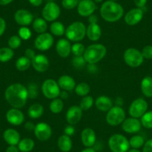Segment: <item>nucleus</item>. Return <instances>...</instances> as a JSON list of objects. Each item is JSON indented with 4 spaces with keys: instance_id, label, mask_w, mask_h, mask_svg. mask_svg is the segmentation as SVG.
Here are the masks:
<instances>
[{
    "instance_id": "62",
    "label": "nucleus",
    "mask_w": 152,
    "mask_h": 152,
    "mask_svg": "<svg viewBox=\"0 0 152 152\" xmlns=\"http://www.w3.org/2000/svg\"><path fill=\"white\" fill-rule=\"evenodd\" d=\"M110 1H113V2H116L117 0H110Z\"/></svg>"
},
{
    "instance_id": "44",
    "label": "nucleus",
    "mask_w": 152,
    "mask_h": 152,
    "mask_svg": "<svg viewBox=\"0 0 152 152\" xmlns=\"http://www.w3.org/2000/svg\"><path fill=\"white\" fill-rule=\"evenodd\" d=\"M78 0H62V6L66 10H72L78 5Z\"/></svg>"
},
{
    "instance_id": "34",
    "label": "nucleus",
    "mask_w": 152,
    "mask_h": 152,
    "mask_svg": "<svg viewBox=\"0 0 152 152\" xmlns=\"http://www.w3.org/2000/svg\"><path fill=\"white\" fill-rule=\"evenodd\" d=\"M14 55L13 49L9 47H3L0 49V61L1 62H8L11 61Z\"/></svg>"
},
{
    "instance_id": "49",
    "label": "nucleus",
    "mask_w": 152,
    "mask_h": 152,
    "mask_svg": "<svg viewBox=\"0 0 152 152\" xmlns=\"http://www.w3.org/2000/svg\"><path fill=\"white\" fill-rule=\"evenodd\" d=\"M5 29H6V23L3 18L0 17V37L5 33Z\"/></svg>"
},
{
    "instance_id": "51",
    "label": "nucleus",
    "mask_w": 152,
    "mask_h": 152,
    "mask_svg": "<svg viewBox=\"0 0 152 152\" xmlns=\"http://www.w3.org/2000/svg\"><path fill=\"white\" fill-rule=\"evenodd\" d=\"M25 128H26L27 131H34L35 125L32 122H27L26 123V125H25Z\"/></svg>"
},
{
    "instance_id": "42",
    "label": "nucleus",
    "mask_w": 152,
    "mask_h": 152,
    "mask_svg": "<svg viewBox=\"0 0 152 152\" xmlns=\"http://www.w3.org/2000/svg\"><path fill=\"white\" fill-rule=\"evenodd\" d=\"M86 64H87V62H86L84 56H74V58L72 60V66L78 69H80L85 66Z\"/></svg>"
},
{
    "instance_id": "32",
    "label": "nucleus",
    "mask_w": 152,
    "mask_h": 152,
    "mask_svg": "<svg viewBox=\"0 0 152 152\" xmlns=\"http://www.w3.org/2000/svg\"><path fill=\"white\" fill-rule=\"evenodd\" d=\"M31 66V60L26 56L20 57L16 61V68L20 72H25Z\"/></svg>"
},
{
    "instance_id": "57",
    "label": "nucleus",
    "mask_w": 152,
    "mask_h": 152,
    "mask_svg": "<svg viewBox=\"0 0 152 152\" xmlns=\"http://www.w3.org/2000/svg\"><path fill=\"white\" fill-rule=\"evenodd\" d=\"M60 99H62V100H66L69 98V94L67 93V91H65V90H63V91H61V93H60Z\"/></svg>"
},
{
    "instance_id": "58",
    "label": "nucleus",
    "mask_w": 152,
    "mask_h": 152,
    "mask_svg": "<svg viewBox=\"0 0 152 152\" xmlns=\"http://www.w3.org/2000/svg\"><path fill=\"white\" fill-rule=\"evenodd\" d=\"M14 0H0V5H7L11 3Z\"/></svg>"
},
{
    "instance_id": "8",
    "label": "nucleus",
    "mask_w": 152,
    "mask_h": 152,
    "mask_svg": "<svg viewBox=\"0 0 152 152\" xmlns=\"http://www.w3.org/2000/svg\"><path fill=\"white\" fill-rule=\"evenodd\" d=\"M41 90L43 96L49 99H55L58 98L61 93V88L58 82L51 78L43 81Z\"/></svg>"
},
{
    "instance_id": "21",
    "label": "nucleus",
    "mask_w": 152,
    "mask_h": 152,
    "mask_svg": "<svg viewBox=\"0 0 152 152\" xmlns=\"http://www.w3.org/2000/svg\"><path fill=\"white\" fill-rule=\"evenodd\" d=\"M71 43L70 41L67 39H61L58 41L56 44V52L57 54L61 58H66L69 56L71 53Z\"/></svg>"
},
{
    "instance_id": "5",
    "label": "nucleus",
    "mask_w": 152,
    "mask_h": 152,
    "mask_svg": "<svg viewBox=\"0 0 152 152\" xmlns=\"http://www.w3.org/2000/svg\"><path fill=\"white\" fill-rule=\"evenodd\" d=\"M108 146L112 152H128L130 149L129 140L122 134H115L109 138Z\"/></svg>"
},
{
    "instance_id": "6",
    "label": "nucleus",
    "mask_w": 152,
    "mask_h": 152,
    "mask_svg": "<svg viewBox=\"0 0 152 152\" xmlns=\"http://www.w3.org/2000/svg\"><path fill=\"white\" fill-rule=\"evenodd\" d=\"M125 119V112L122 107L113 106L107 113L106 122L110 126L122 125Z\"/></svg>"
},
{
    "instance_id": "26",
    "label": "nucleus",
    "mask_w": 152,
    "mask_h": 152,
    "mask_svg": "<svg viewBox=\"0 0 152 152\" xmlns=\"http://www.w3.org/2000/svg\"><path fill=\"white\" fill-rule=\"evenodd\" d=\"M58 146L62 152H69L72 148V141L71 137L64 134L58 138Z\"/></svg>"
},
{
    "instance_id": "1",
    "label": "nucleus",
    "mask_w": 152,
    "mask_h": 152,
    "mask_svg": "<svg viewBox=\"0 0 152 152\" xmlns=\"http://www.w3.org/2000/svg\"><path fill=\"white\" fill-rule=\"evenodd\" d=\"M5 97L12 107L20 109L26 104L28 99L27 87L21 84H11L5 90Z\"/></svg>"
},
{
    "instance_id": "3",
    "label": "nucleus",
    "mask_w": 152,
    "mask_h": 152,
    "mask_svg": "<svg viewBox=\"0 0 152 152\" xmlns=\"http://www.w3.org/2000/svg\"><path fill=\"white\" fill-rule=\"evenodd\" d=\"M106 54L107 49L103 44L95 43L86 48L83 56L87 64H96L102 61Z\"/></svg>"
},
{
    "instance_id": "7",
    "label": "nucleus",
    "mask_w": 152,
    "mask_h": 152,
    "mask_svg": "<svg viewBox=\"0 0 152 152\" xmlns=\"http://www.w3.org/2000/svg\"><path fill=\"white\" fill-rule=\"evenodd\" d=\"M123 58L125 64L132 68L140 66L144 61L142 52L134 48H129L126 49L124 52Z\"/></svg>"
},
{
    "instance_id": "4",
    "label": "nucleus",
    "mask_w": 152,
    "mask_h": 152,
    "mask_svg": "<svg viewBox=\"0 0 152 152\" xmlns=\"http://www.w3.org/2000/svg\"><path fill=\"white\" fill-rule=\"evenodd\" d=\"M87 27L83 23L74 22L66 28L65 35L67 40L72 42H80L86 36Z\"/></svg>"
},
{
    "instance_id": "12",
    "label": "nucleus",
    "mask_w": 152,
    "mask_h": 152,
    "mask_svg": "<svg viewBox=\"0 0 152 152\" xmlns=\"http://www.w3.org/2000/svg\"><path fill=\"white\" fill-rule=\"evenodd\" d=\"M34 135L38 140L41 142L47 141L52 134V130L50 125L46 122H39L35 125Z\"/></svg>"
},
{
    "instance_id": "25",
    "label": "nucleus",
    "mask_w": 152,
    "mask_h": 152,
    "mask_svg": "<svg viewBox=\"0 0 152 152\" xmlns=\"http://www.w3.org/2000/svg\"><path fill=\"white\" fill-rule=\"evenodd\" d=\"M95 104L96 108L102 112H107L113 106V103L110 98L106 96H99L95 101Z\"/></svg>"
},
{
    "instance_id": "43",
    "label": "nucleus",
    "mask_w": 152,
    "mask_h": 152,
    "mask_svg": "<svg viewBox=\"0 0 152 152\" xmlns=\"http://www.w3.org/2000/svg\"><path fill=\"white\" fill-rule=\"evenodd\" d=\"M18 34L19 37L21 38L22 40H28V39L31 38V31L26 26H22L20 28V30H19Z\"/></svg>"
},
{
    "instance_id": "48",
    "label": "nucleus",
    "mask_w": 152,
    "mask_h": 152,
    "mask_svg": "<svg viewBox=\"0 0 152 152\" xmlns=\"http://www.w3.org/2000/svg\"><path fill=\"white\" fill-rule=\"evenodd\" d=\"M25 56L27 57L30 60H32L35 56H36V53H35L34 50L32 49H26L25 51Z\"/></svg>"
},
{
    "instance_id": "23",
    "label": "nucleus",
    "mask_w": 152,
    "mask_h": 152,
    "mask_svg": "<svg viewBox=\"0 0 152 152\" xmlns=\"http://www.w3.org/2000/svg\"><path fill=\"white\" fill-rule=\"evenodd\" d=\"M86 35L91 41H98L102 36V29L98 23H90L87 28Z\"/></svg>"
},
{
    "instance_id": "31",
    "label": "nucleus",
    "mask_w": 152,
    "mask_h": 152,
    "mask_svg": "<svg viewBox=\"0 0 152 152\" xmlns=\"http://www.w3.org/2000/svg\"><path fill=\"white\" fill-rule=\"evenodd\" d=\"M66 28L61 22L54 21L50 25V32L52 35L61 37L65 34Z\"/></svg>"
},
{
    "instance_id": "38",
    "label": "nucleus",
    "mask_w": 152,
    "mask_h": 152,
    "mask_svg": "<svg viewBox=\"0 0 152 152\" xmlns=\"http://www.w3.org/2000/svg\"><path fill=\"white\" fill-rule=\"evenodd\" d=\"M141 124L147 129L152 128V110L146 112L141 117Z\"/></svg>"
},
{
    "instance_id": "46",
    "label": "nucleus",
    "mask_w": 152,
    "mask_h": 152,
    "mask_svg": "<svg viewBox=\"0 0 152 152\" xmlns=\"http://www.w3.org/2000/svg\"><path fill=\"white\" fill-rule=\"evenodd\" d=\"M142 152H152V139L145 142L143 145Z\"/></svg>"
},
{
    "instance_id": "40",
    "label": "nucleus",
    "mask_w": 152,
    "mask_h": 152,
    "mask_svg": "<svg viewBox=\"0 0 152 152\" xmlns=\"http://www.w3.org/2000/svg\"><path fill=\"white\" fill-rule=\"evenodd\" d=\"M22 44V39L17 35L11 36L8 40V46L11 49H17Z\"/></svg>"
},
{
    "instance_id": "55",
    "label": "nucleus",
    "mask_w": 152,
    "mask_h": 152,
    "mask_svg": "<svg viewBox=\"0 0 152 152\" xmlns=\"http://www.w3.org/2000/svg\"><path fill=\"white\" fill-rule=\"evenodd\" d=\"M88 21L90 23H97L98 17L94 14H92L90 17H88Z\"/></svg>"
},
{
    "instance_id": "19",
    "label": "nucleus",
    "mask_w": 152,
    "mask_h": 152,
    "mask_svg": "<svg viewBox=\"0 0 152 152\" xmlns=\"http://www.w3.org/2000/svg\"><path fill=\"white\" fill-rule=\"evenodd\" d=\"M142 17L143 11L142 8H133L125 14V22L128 26H135L142 20Z\"/></svg>"
},
{
    "instance_id": "14",
    "label": "nucleus",
    "mask_w": 152,
    "mask_h": 152,
    "mask_svg": "<svg viewBox=\"0 0 152 152\" xmlns=\"http://www.w3.org/2000/svg\"><path fill=\"white\" fill-rule=\"evenodd\" d=\"M81 108L79 106H73L70 107L67 110L66 114V119L69 125H75L81 121L82 118L83 112Z\"/></svg>"
},
{
    "instance_id": "54",
    "label": "nucleus",
    "mask_w": 152,
    "mask_h": 152,
    "mask_svg": "<svg viewBox=\"0 0 152 152\" xmlns=\"http://www.w3.org/2000/svg\"><path fill=\"white\" fill-rule=\"evenodd\" d=\"M87 69L91 73H96L97 72L98 69L97 66H96V64H89V66H87Z\"/></svg>"
},
{
    "instance_id": "53",
    "label": "nucleus",
    "mask_w": 152,
    "mask_h": 152,
    "mask_svg": "<svg viewBox=\"0 0 152 152\" xmlns=\"http://www.w3.org/2000/svg\"><path fill=\"white\" fill-rule=\"evenodd\" d=\"M5 152H20V150L17 145H9L7 148Z\"/></svg>"
},
{
    "instance_id": "56",
    "label": "nucleus",
    "mask_w": 152,
    "mask_h": 152,
    "mask_svg": "<svg viewBox=\"0 0 152 152\" xmlns=\"http://www.w3.org/2000/svg\"><path fill=\"white\" fill-rule=\"evenodd\" d=\"M124 104V100L122 97H117L115 99V104L116 106L122 107Z\"/></svg>"
},
{
    "instance_id": "28",
    "label": "nucleus",
    "mask_w": 152,
    "mask_h": 152,
    "mask_svg": "<svg viewBox=\"0 0 152 152\" xmlns=\"http://www.w3.org/2000/svg\"><path fill=\"white\" fill-rule=\"evenodd\" d=\"M141 91L145 96L148 98L152 97V78L146 76L142 80Z\"/></svg>"
},
{
    "instance_id": "24",
    "label": "nucleus",
    "mask_w": 152,
    "mask_h": 152,
    "mask_svg": "<svg viewBox=\"0 0 152 152\" xmlns=\"http://www.w3.org/2000/svg\"><path fill=\"white\" fill-rule=\"evenodd\" d=\"M3 139L9 145H17L20 141V134L15 129L8 128L3 133Z\"/></svg>"
},
{
    "instance_id": "47",
    "label": "nucleus",
    "mask_w": 152,
    "mask_h": 152,
    "mask_svg": "<svg viewBox=\"0 0 152 152\" xmlns=\"http://www.w3.org/2000/svg\"><path fill=\"white\" fill-rule=\"evenodd\" d=\"M75 128L73 127V125H68L64 128V134L69 136V137L72 136L75 134Z\"/></svg>"
},
{
    "instance_id": "22",
    "label": "nucleus",
    "mask_w": 152,
    "mask_h": 152,
    "mask_svg": "<svg viewBox=\"0 0 152 152\" xmlns=\"http://www.w3.org/2000/svg\"><path fill=\"white\" fill-rule=\"evenodd\" d=\"M58 84L60 88L62 89L65 91H72L75 90L76 87V83L74 78L68 75H61L58 80Z\"/></svg>"
},
{
    "instance_id": "17",
    "label": "nucleus",
    "mask_w": 152,
    "mask_h": 152,
    "mask_svg": "<svg viewBox=\"0 0 152 152\" xmlns=\"http://www.w3.org/2000/svg\"><path fill=\"white\" fill-rule=\"evenodd\" d=\"M14 20L20 26H28L33 23L34 16L28 10L20 9L14 14Z\"/></svg>"
},
{
    "instance_id": "11",
    "label": "nucleus",
    "mask_w": 152,
    "mask_h": 152,
    "mask_svg": "<svg viewBox=\"0 0 152 152\" xmlns=\"http://www.w3.org/2000/svg\"><path fill=\"white\" fill-rule=\"evenodd\" d=\"M54 43V38L51 34L45 32L40 34L34 40V46L39 51H47L52 46Z\"/></svg>"
},
{
    "instance_id": "13",
    "label": "nucleus",
    "mask_w": 152,
    "mask_h": 152,
    "mask_svg": "<svg viewBox=\"0 0 152 152\" xmlns=\"http://www.w3.org/2000/svg\"><path fill=\"white\" fill-rule=\"evenodd\" d=\"M96 8V2L93 0H81L77 6V11L81 17H88L93 14Z\"/></svg>"
},
{
    "instance_id": "16",
    "label": "nucleus",
    "mask_w": 152,
    "mask_h": 152,
    "mask_svg": "<svg viewBox=\"0 0 152 152\" xmlns=\"http://www.w3.org/2000/svg\"><path fill=\"white\" fill-rule=\"evenodd\" d=\"M6 119L11 125L19 126L24 122V113L20 109L13 107L7 112Z\"/></svg>"
},
{
    "instance_id": "50",
    "label": "nucleus",
    "mask_w": 152,
    "mask_h": 152,
    "mask_svg": "<svg viewBox=\"0 0 152 152\" xmlns=\"http://www.w3.org/2000/svg\"><path fill=\"white\" fill-rule=\"evenodd\" d=\"M147 1L148 0H134V2L137 8L142 9V8L145 6Z\"/></svg>"
},
{
    "instance_id": "29",
    "label": "nucleus",
    "mask_w": 152,
    "mask_h": 152,
    "mask_svg": "<svg viewBox=\"0 0 152 152\" xmlns=\"http://www.w3.org/2000/svg\"><path fill=\"white\" fill-rule=\"evenodd\" d=\"M19 150L21 152H30L34 149L35 146V142L32 139L24 138L20 140V142L17 145Z\"/></svg>"
},
{
    "instance_id": "10",
    "label": "nucleus",
    "mask_w": 152,
    "mask_h": 152,
    "mask_svg": "<svg viewBox=\"0 0 152 152\" xmlns=\"http://www.w3.org/2000/svg\"><path fill=\"white\" fill-rule=\"evenodd\" d=\"M61 15V8L55 2H49L42 10L43 18L46 22H54Z\"/></svg>"
},
{
    "instance_id": "52",
    "label": "nucleus",
    "mask_w": 152,
    "mask_h": 152,
    "mask_svg": "<svg viewBox=\"0 0 152 152\" xmlns=\"http://www.w3.org/2000/svg\"><path fill=\"white\" fill-rule=\"evenodd\" d=\"M29 3L34 7H38L42 5L43 0H28Z\"/></svg>"
},
{
    "instance_id": "60",
    "label": "nucleus",
    "mask_w": 152,
    "mask_h": 152,
    "mask_svg": "<svg viewBox=\"0 0 152 152\" xmlns=\"http://www.w3.org/2000/svg\"><path fill=\"white\" fill-rule=\"evenodd\" d=\"M128 152H141V151H139L138 149L132 148V149H129Z\"/></svg>"
},
{
    "instance_id": "61",
    "label": "nucleus",
    "mask_w": 152,
    "mask_h": 152,
    "mask_svg": "<svg viewBox=\"0 0 152 152\" xmlns=\"http://www.w3.org/2000/svg\"><path fill=\"white\" fill-rule=\"evenodd\" d=\"M93 1H94V2H96V3H100V2H103L104 0H93Z\"/></svg>"
},
{
    "instance_id": "33",
    "label": "nucleus",
    "mask_w": 152,
    "mask_h": 152,
    "mask_svg": "<svg viewBox=\"0 0 152 152\" xmlns=\"http://www.w3.org/2000/svg\"><path fill=\"white\" fill-rule=\"evenodd\" d=\"M64 107V103L62 99L59 98H56L52 99V102L49 104V110L52 113L58 114L61 113Z\"/></svg>"
},
{
    "instance_id": "39",
    "label": "nucleus",
    "mask_w": 152,
    "mask_h": 152,
    "mask_svg": "<svg viewBox=\"0 0 152 152\" xmlns=\"http://www.w3.org/2000/svg\"><path fill=\"white\" fill-rule=\"evenodd\" d=\"M85 51V47L82 43L77 42L73 44L71 48V52L75 56H83Z\"/></svg>"
},
{
    "instance_id": "27",
    "label": "nucleus",
    "mask_w": 152,
    "mask_h": 152,
    "mask_svg": "<svg viewBox=\"0 0 152 152\" xmlns=\"http://www.w3.org/2000/svg\"><path fill=\"white\" fill-rule=\"evenodd\" d=\"M44 113V107L40 104H34L29 107L28 110V115L31 119H37L41 117Z\"/></svg>"
},
{
    "instance_id": "37",
    "label": "nucleus",
    "mask_w": 152,
    "mask_h": 152,
    "mask_svg": "<svg viewBox=\"0 0 152 152\" xmlns=\"http://www.w3.org/2000/svg\"><path fill=\"white\" fill-rule=\"evenodd\" d=\"M93 103H94L93 98L87 95V96H84L82 98L81 102H80L79 107L81 108L82 110H87L90 109L93 107Z\"/></svg>"
},
{
    "instance_id": "2",
    "label": "nucleus",
    "mask_w": 152,
    "mask_h": 152,
    "mask_svg": "<svg viewBox=\"0 0 152 152\" xmlns=\"http://www.w3.org/2000/svg\"><path fill=\"white\" fill-rule=\"evenodd\" d=\"M100 14L104 20L108 23L117 22L123 17L124 8L116 2L108 0L104 2L100 8Z\"/></svg>"
},
{
    "instance_id": "35",
    "label": "nucleus",
    "mask_w": 152,
    "mask_h": 152,
    "mask_svg": "<svg viewBox=\"0 0 152 152\" xmlns=\"http://www.w3.org/2000/svg\"><path fill=\"white\" fill-rule=\"evenodd\" d=\"M90 91V87L87 83L86 82H81L77 84L75 88V92L78 96H87Z\"/></svg>"
},
{
    "instance_id": "18",
    "label": "nucleus",
    "mask_w": 152,
    "mask_h": 152,
    "mask_svg": "<svg viewBox=\"0 0 152 152\" xmlns=\"http://www.w3.org/2000/svg\"><path fill=\"white\" fill-rule=\"evenodd\" d=\"M141 122L137 118L125 119L122 123V128L127 134H136L141 129Z\"/></svg>"
},
{
    "instance_id": "36",
    "label": "nucleus",
    "mask_w": 152,
    "mask_h": 152,
    "mask_svg": "<svg viewBox=\"0 0 152 152\" xmlns=\"http://www.w3.org/2000/svg\"><path fill=\"white\" fill-rule=\"evenodd\" d=\"M130 147L134 149H139L142 147L145 144V140L142 136L135 135L133 136L129 140Z\"/></svg>"
},
{
    "instance_id": "41",
    "label": "nucleus",
    "mask_w": 152,
    "mask_h": 152,
    "mask_svg": "<svg viewBox=\"0 0 152 152\" xmlns=\"http://www.w3.org/2000/svg\"><path fill=\"white\" fill-rule=\"evenodd\" d=\"M26 87H27L28 99H36L38 96V86L35 83H30Z\"/></svg>"
},
{
    "instance_id": "15",
    "label": "nucleus",
    "mask_w": 152,
    "mask_h": 152,
    "mask_svg": "<svg viewBox=\"0 0 152 152\" xmlns=\"http://www.w3.org/2000/svg\"><path fill=\"white\" fill-rule=\"evenodd\" d=\"M31 66L38 72H45L49 67V61L47 56L43 54H39L36 55L31 60Z\"/></svg>"
},
{
    "instance_id": "20",
    "label": "nucleus",
    "mask_w": 152,
    "mask_h": 152,
    "mask_svg": "<svg viewBox=\"0 0 152 152\" xmlns=\"http://www.w3.org/2000/svg\"><path fill=\"white\" fill-rule=\"evenodd\" d=\"M81 140L82 144L86 148H92L96 142V132L90 128H84L81 132Z\"/></svg>"
},
{
    "instance_id": "45",
    "label": "nucleus",
    "mask_w": 152,
    "mask_h": 152,
    "mask_svg": "<svg viewBox=\"0 0 152 152\" xmlns=\"http://www.w3.org/2000/svg\"><path fill=\"white\" fill-rule=\"evenodd\" d=\"M141 52L144 59H152V46H150V45L145 46L143 48Z\"/></svg>"
},
{
    "instance_id": "30",
    "label": "nucleus",
    "mask_w": 152,
    "mask_h": 152,
    "mask_svg": "<svg viewBox=\"0 0 152 152\" xmlns=\"http://www.w3.org/2000/svg\"><path fill=\"white\" fill-rule=\"evenodd\" d=\"M32 26L33 29L35 32L38 34H43L45 33L47 30L48 25L46 20L43 18H36L34 20L32 23Z\"/></svg>"
},
{
    "instance_id": "59",
    "label": "nucleus",
    "mask_w": 152,
    "mask_h": 152,
    "mask_svg": "<svg viewBox=\"0 0 152 152\" xmlns=\"http://www.w3.org/2000/svg\"><path fill=\"white\" fill-rule=\"evenodd\" d=\"M81 152H96V151L94 148H86L85 149L82 150Z\"/></svg>"
},
{
    "instance_id": "9",
    "label": "nucleus",
    "mask_w": 152,
    "mask_h": 152,
    "mask_svg": "<svg viewBox=\"0 0 152 152\" xmlns=\"http://www.w3.org/2000/svg\"><path fill=\"white\" fill-rule=\"evenodd\" d=\"M148 103L145 99L142 98L135 99L131 104L128 109L129 115L133 118H141L147 112Z\"/></svg>"
}]
</instances>
